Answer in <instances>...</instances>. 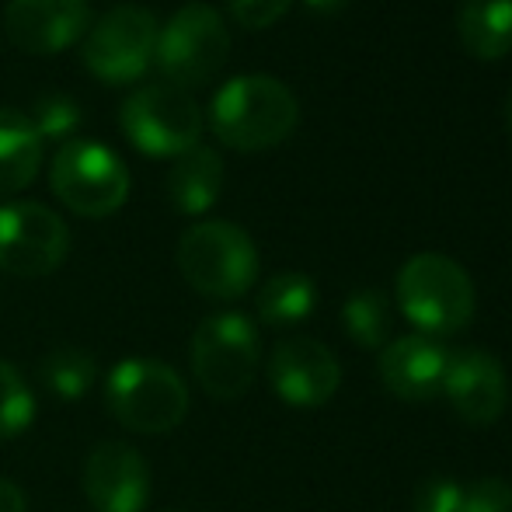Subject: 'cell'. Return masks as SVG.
<instances>
[{
	"instance_id": "6da1fadb",
	"label": "cell",
	"mask_w": 512,
	"mask_h": 512,
	"mask_svg": "<svg viewBox=\"0 0 512 512\" xmlns=\"http://www.w3.org/2000/svg\"><path fill=\"white\" fill-rule=\"evenodd\" d=\"M209 122L220 143H227L230 150L255 154L290 140L300 122V102L276 77L244 74L216 91Z\"/></svg>"
},
{
	"instance_id": "83f0119b",
	"label": "cell",
	"mask_w": 512,
	"mask_h": 512,
	"mask_svg": "<svg viewBox=\"0 0 512 512\" xmlns=\"http://www.w3.org/2000/svg\"><path fill=\"white\" fill-rule=\"evenodd\" d=\"M304 4L310 7V11H317V14H338L345 4H349V0H304Z\"/></svg>"
},
{
	"instance_id": "4fadbf2b",
	"label": "cell",
	"mask_w": 512,
	"mask_h": 512,
	"mask_svg": "<svg viewBox=\"0 0 512 512\" xmlns=\"http://www.w3.org/2000/svg\"><path fill=\"white\" fill-rule=\"evenodd\" d=\"M84 495L95 512H140L150 499V467L143 453L105 439L84 460Z\"/></svg>"
},
{
	"instance_id": "277c9868",
	"label": "cell",
	"mask_w": 512,
	"mask_h": 512,
	"mask_svg": "<svg viewBox=\"0 0 512 512\" xmlns=\"http://www.w3.org/2000/svg\"><path fill=\"white\" fill-rule=\"evenodd\" d=\"M185 283L209 300H237L258 279V248L251 234L227 220H203L178 241Z\"/></svg>"
},
{
	"instance_id": "5b68a950",
	"label": "cell",
	"mask_w": 512,
	"mask_h": 512,
	"mask_svg": "<svg viewBox=\"0 0 512 512\" xmlns=\"http://www.w3.org/2000/svg\"><path fill=\"white\" fill-rule=\"evenodd\" d=\"M262 345L258 328L241 310L209 314L192 335V377L216 401H237L255 384Z\"/></svg>"
},
{
	"instance_id": "ac0fdd59",
	"label": "cell",
	"mask_w": 512,
	"mask_h": 512,
	"mask_svg": "<svg viewBox=\"0 0 512 512\" xmlns=\"http://www.w3.org/2000/svg\"><path fill=\"white\" fill-rule=\"evenodd\" d=\"M42 164V140L32 119L18 108L0 105V196L21 192L35 182Z\"/></svg>"
},
{
	"instance_id": "5bb4252c",
	"label": "cell",
	"mask_w": 512,
	"mask_h": 512,
	"mask_svg": "<svg viewBox=\"0 0 512 512\" xmlns=\"http://www.w3.org/2000/svg\"><path fill=\"white\" fill-rule=\"evenodd\" d=\"M450 408L464 418L467 425H495L509 405V377L499 356L481 349L450 352L446 363L443 391Z\"/></svg>"
},
{
	"instance_id": "8992f818",
	"label": "cell",
	"mask_w": 512,
	"mask_h": 512,
	"mask_svg": "<svg viewBox=\"0 0 512 512\" xmlns=\"http://www.w3.org/2000/svg\"><path fill=\"white\" fill-rule=\"evenodd\" d=\"M49 185L56 199L77 216L102 220L122 209L129 196V171L119 161V154L95 140H70L56 150Z\"/></svg>"
},
{
	"instance_id": "7a4b0ae2",
	"label": "cell",
	"mask_w": 512,
	"mask_h": 512,
	"mask_svg": "<svg viewBox=\"0 0 512 512\" xmlns=\"http://www.w3.org/2000/svg\"><path fill=\"white\" fill-rule=\"evenodd\" d=\"M398 307L418 328V335L450 338L464 331L474 317V283L450 255L422 251L411 255L398 272Z\"/></svg>"
},
{
	"instance_id": "ffe728a7",
	"label": "cell",
	"mask_w": 512,
	"mask_h": 512,
	"mask_svg": "<svg viewBox=\"0 0 512 512\" xmlns=\"http://www.w3.org/2000/svg\"><path fill=\"white\" fill-rule=\"evenodd\" d=\"M39 380L56 401H81L95 387L98 363L91 352L74 349V345H60V349H53L39 363Z\"/></svg>"
},
{
	"instance_id": "cb8c5ba5",
	"label": "cell",
	"mask_w": 512,
	"mask_h": 512,
	"mask_svg": "<svg viewBox=\"0 0 512 512\" xmlns=\"http://www.w3.org/2000/svg\"><path fill=\"white\" fill-rule=\"evenodd\" d=\"M415 512H464V481L457 478H425L411 495Z\"/></svg>"
},
{
	"instance_id": "4316f807",
	"label": "cell",
	"mask_w": 512,
	"mask_h": 512,
	"mask_svg": "<svg viewBox=\"0 0 512 512\" xmlns=\"http://www.w3.org/2000/svg\"><path fill=\"white\" fill-rule=\"evenodd\" d=\"M0 512H25V492L7 478H0Z\"/></svg>"
},
{
	"instance_id": "484cf974",
	"label": "cell",
	"mask_w": 512,
	"mask_h": 512,
	"mask_svg": "<svg viewBox=\"0 0 512 512\" xmlns=\"http://www.w3.org/2000/svg\"><path fill=\"white\" fill-rule=\"evenodd\" d=\"M234 21L244 28H269L293 7V0H227Z\"/></svg>"
},
{
	"instance_id": "7c38bea8",
	"label": "cell",
	"mask_w": 512,
	"mask_h": 512,
	"mask_svg": "<svg viewBox=\"0 0 512 512\" xmlns=\"http://www.w3.org/2000/svg\"><path fill=\"white\" fill-rule=\"evenodd\" d=\"M91 28L88 0H7L4 35L21 53L53 56L77 46Z\"/></svg>"
},
{
	"instance_id": "e0dca14e",
	"label": "cell",
	"mask_w": 512,
	"mask_h": 512,
	"mask_svg": "<svg viewBox=\"0 0 512 512\" xmlns=\"http://www.w3.org/2000/svg\"><path fill=\"white\" fill-rule=\"evenodd\" d=\"M457 39L478 60L512 53V0H460Z\"/></svg>"
},
{
	"instance_id": "3957f363",
	"label": "cell",
	"mask_w": 512,
	"mask_h": 512,
	"mask_svg": "<svg viewBox=\"0 0 512 512\" xmlns=\"http://www.w3.org/2000/svg\"><path fill=\"white\" fill-rule=\"evenodd\" d=\"M105 405L112 418L129 432L161 436L185 422L189 415V387L161 359L129 356L112 366L105 380Z\"/></svg>"
},
{
	"instance_id": "f1b7e54d",
	"label": "cell",
	"mask_w": 512,
	"mask_h": 512,
	"mask_svg": "<svg viewBox=\"0 0 512 512\" xmlns=\"http://www.w3.org/2000/svg\"><path fill=\"white\" fill-rule=\"evenodd\" d=\"M506 122H509V133H512V91H509V102H506Z\"/></svg>"
},
{
	"instance_id": "603a6c76",
	"label": "cell",
	"mask_w": 512,
	"mask_h": 512,
	"mask_svg": "<svg viewBox=\"0 0 512 512\" xmlns=\"http://www.w3.org/2000/svg\"><path fill=\"white\" fill-rule=\"evenodd\" d=\"M28 119H32L39 140H53L63 147V143L74 140L84 115H81V105H77L70 95H46L39 105H35V112L28 115Z\"/></svg>"
},
{
	"instance_id": "9c48e42d",
	"label": "cell",
	"mask_w": 512,
	"mask_h": 512,
	"mask_svg": "<svg viewBox=\"0 0 512 512\" xmlns=\"http://www.w3.org/2000/svg\"><path fill=\"white\" fill-rule=\"evenodd\" d=\"M157 32L161 28L147 7H112L84 35V63L98 81L133 84L154 63Z\"/></svg>"
},
{
	"instance_id": "9a60e30c",
	"label": "cell",
	"mask_w": 512,
	"mask_h": 512,
	"mask_svg": "<svg viewBox=\"0 0 512 512\" xmlns=\"http://www.w3.org/2000/svg\"><path fill=\"white\" fill-rule=\"evenodd\" d=\"M446 363L450 352L429 335H405L391 338L380 349L377 370L384 387L401 401H429L443 391Z\"/></svg>"
},
{
	"instance_id": "44dd1931",
	"label": "cell",
	"mask_w": 512,
	"mask_h": 512,
	"mask_svg": "<svg viewBox=\"0 0 512 512\" xmlns=\"http://www.w3.org/2000/svg\"><path fill=\"white\" fill-rule=\"evenodd\" d=\"M342 328L363 349H384L391 342V300L380 290H356L342 304Z\"/></svg>"
},
{
	"instance_id": "d6986e66",
	"label": "cell",
	"mask_w": 512,
	"mask_h": 512,
	"mask_svg": "<svg viewBox=\"0 0 512 512\" xmlns=\"http://www.w3.org/2000/svg\"><path fill=\"white\" fill-rule=\"evenodd\" d=\"M317 286L304 272H279L258 290V317L272 328H290L314 314Z\"/></svg>"
},
{
	"instance_id": "2e32d148",
	"label": "cell",
	"mask_w": 512,
	"mask_h": 512,
	"mask_svg": "<svg viewBox=\"0 0 512 512\" xmlns=\"http://www.w3.org/2000/svg\"><path fill=\"white\" fill-rule=\"evenodd\" d=\"M223 189V161L213 147L196 143L192 150L175 157L168 171V199L178 213L203 216L206 209L216 206Z\"/></svg>"
},
{
	"instance_id": "52a82bcc",
	"label": "cell",
	"mask_w": 512,
	"mask_h": 512,
	"mask_svg": "<svg viewBox=\"0 0 512 512\" xmlns=\"http://www.w3.org/2000/svg\"><path fill=\"white\" fill-rule=\"evenodd\" d=\"M230 56L227 21L209 4H185L168 25L157 32L154 63L175 88H199L220 74Z\"/></svg>"
},
{
	"instance_id": "30bf717a",
	"label": "cell",
	"mask_w": 512,
	"mask_h": 512,
	"mask_svg": "<svg viewBox=\"0 0 512 512\" xmlns=\"http://www.w3.org/2000/svg\"><path fill=\"white\" fill-rule=\"evenodd\" d=\"M70 230L60 213L42 203L0 206V269L11 276H49L67 262Z\"/></svg>"
},
{
	"instance_id": "ba28073f",
	"label": "cell",
	"mask_w": 512,
	"mask_h": 512,
	"mask_svg": "<svg viewBox=\"0 0 512 512\" xmlns=\"http://www.w3.org/2000/svg\"><path fill=\"white\" fill-rule=\"evenodd\" d=\"M119 122L126 140L150 157H178L203 136V112L196 98L175 84H150L129 95Z\"/></svg>"
},
{
	"instance_id": "8fae6325",
	"label": "cell",
	"mask_w": 512,
	"mask_h": 512,
	"mask_svg": "<svg viewBox=\"0 0 512 512\" xmlns=\"http://www.w3.org/2000/svg\"><path fill=\"white\" fill-rule=\"evenodd\" d=\"M269 384L290 408H321L338 394L342 366L317 338H286L269 356Z\"/></svg>"
},
{
	"instance_id": "7402d4cb",
	"label": "cell",
	"mask_w": 512,
	"mask_h": 512,
	"mask_svg": "<svg viewBox=\"0 0 512 512\" xmlns=\"http://www.w3.org/2000/svg\"><path fill=\"white\" fill-rule=\"evenodd\" d=\"M35 422V398L21 370L0 359V439H14Z\"/></svg>"
},
{
	"instance_id": "d4e9b609",
	"label": "cell",
	"mask_w": 512,
	"mask_h": 512,
	"mask_svg": "<svg viewBox=\"0 0 512 512\" xmlns=\"http://www.w3.org/2000/svg\"><path fill=\"white\" fill-rule=\"evenodd\" d=\"M464 512H512V485L506 478L464 481Z\"/></svg>"
}]
</instances>
